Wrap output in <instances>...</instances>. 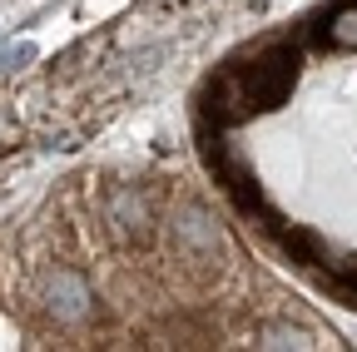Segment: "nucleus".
Listing matches in <instances>:
<instances>
[{
	"label": "nucleus",
	"mask_w": 357,
	"mask_h": 352,
	"mask_svg": "<svg viewBox=\"0 0 357 352\" xmlns=\"http://www.w3.org/2000/svg\"><path fill=\"white\" fill-rule=\"evenodd\" d=\"M105 218L114 224V234H124L129 243H149V238H154V204H149L144 189H134V184L109 189V199H105Z\"/></svg>",
	"instance_id": "7ed1b4c3"
},
{
	"label": "nucleus",
	"mask_w": 357,
	"mask_h": 352,
	"mask_svg": "<svg viewBox=\"0 0 357 352\" xmlns=\"http://www.w3.org/2000/svg\"><path fill=\"white\" fill-rule=\"evenodd\" d=\"M169 238H174V248L184 253V258H213V248L223 243V238H218V224H213V218H208L199 204H189V208L174 213Z\"/></svg>",
	"instance_id": "20e7f679"
},
{
	"label": "nucleus",
	"mask_w": 357,
	"mask_h": 352,
	"mask_svg": "<svg viewBox=\"0 0 357 352\" xmlns=\"http://www.w3.org/2000/svg\"><path fill=\"white\" fill-rule=\"evenodd\" d=\"M40 303H45V313H50L60 328H79L89 313H95V293H89L84 273H79V268H65V263L45 268V278H40Z\"/></svg>",
	"instance_id": "f257e3e1"
},
{
	"label": "nucleus",
	"mask_w": 357,
	"mask_h": 352,
	"mask_svg": "<svg viewBox=\"0 0 357 352\" xmlns=\"http://www.w3.org/2000/svg\"><path fill=\"white\" fill-rule=\"evenodd\" d=\"M328 45L333 50H357V6H342L328 15Z\"/></svg>",
	"instance_id": "39448f33"
},
{
	"label": "nucleus",
	"mask_w": 357,
	"mask_h": 352,
	"mask_svg": "<svg viewBox=\"0 0 357 352\" xmlns=\"http://www.w3.org/2000/svg\"><path fill=\"white\" fill-rule=\"evenodd\" d=\"M238 75H243L248 105H253V109H273V105L288 100L293 79H298V55H293V50H268V55H258L253 65H243Z\"/></svg>",
	"instance_id": "f03ea898"
},
{
	"label": "nucleus",
	"mask_w": 357,
	"mask_h": 352,
	"mask_svg": "<svg viewBox=\"0 0 357 352\" xmlns=\"http://www.w3.org/2000/svg\"><path fill=\"white\" fill-rule=\"evenodd\" d=\"M35 55H40V45H35V40H20V45L0 50V70H6V75H10V70H25Z\"/></svg>",
	"instance_id": "0eeeda50"
},
{
	"label": "nucleus",
	"mask_w": 357,
	"mask_h": 352,
	"mask_svg": "<svg viewBox=\"0 0 357 352\" xmlns=\"http://www.w3.org/2000/svg\"><path fill=\"white\" fill-rule=\"evenodd\" d=\"M258 347H307V332L293 323H263L258 328Z\"/></svg>",
	"instance_id": "423d86ee"
}]
</instances>
